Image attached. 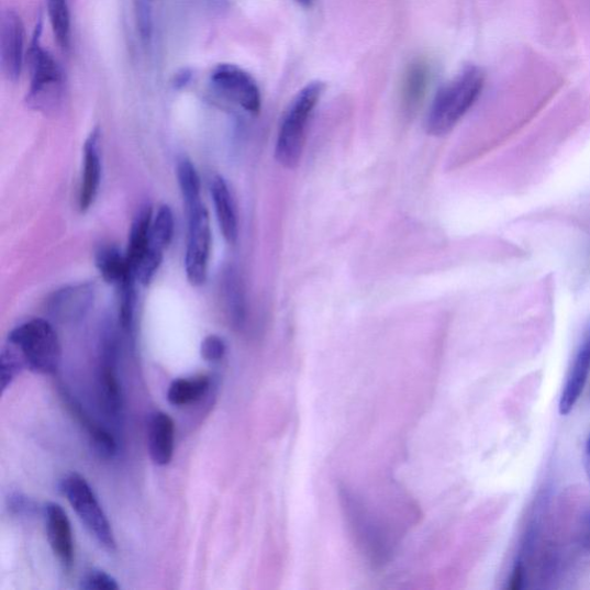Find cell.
<instances>
[{"instance_id": "cell-13", "label": "cell", "mask_w": 590, "mask_h": 590, "mask_svg": "<svg viewBox=\"0 0 590 590\" xmlns=\"http://www.w3.org/2000/svg\"><path fill=\"white\" fill-rule=\"evenodd\" d=\"M176 428L171 416L155 412L148 421V450L152 460L158 466L171 463L175 453Z\"/></svg>"}, {"instance_id": "cell-15", "label": "cell", "mask_w": 590, "mask_h": 590, "mask_svg": "<svg viewBox=\"0 0 590 590\" xmlns=\"http://www.w3.org/2000/svg\"><path fill=\"white\" fill-rule=\"evenodd\" d=\"M210 191L223 237L233 245L238 240L240 223L230 188L222 177H215L211 181Z\"/></svg>"}, {"instance_id": "cell-5", "label": "cell", "mask_w": 590, "mask_h": 590, "mask_svg": "<svg viewBox=\"0 0 590 590\" xmlns=\"http://www.w3.org/2000/svg\"><path fill=\"white\" fill-rule=\"evenodd\" d=\"M60 491L75 509L80 521L103 547L115 549L114 534L96 492L78 474H70L60 483Z\"/></svg>"}, {"instance_id": "cell-28", "label": "cell", "mask_w": 590, "mask_h": 590, "mask_svg": "<svg viewBox=\"0 0 590 590\" xmlns=\"http://www.w3.org/2000/svg\"><path fill=\"white\" fill-rule=\"evenodd\" d=\"M9 508L18 515H31L34 513L36 505L25 494L14 493L9 499Z\"/></svg>"}, {"instance_id": "cell-24", "label": "cell", "mask_w": 590, "mask_h": 590, "mask_svg": "<svg viewBox=\"0 0 590 590\" xmlns=\"http://www.w3.org/2000/svg\"><path fill=\"white\" fill-rule=\"evenodd\" d=\"M155 2L156 0H133L137 34L145 43L151 42L154 33Z\"/></svg>"}, {"instance_id": "cell-10", "label": "cell", "mask_w": 590, "mask_h": 590, "mask_svg": "<svg viewBox=\"0 0 590 590\" xmlns=\"http://www.w3.org/2000/svg\"><path fill=\"white\" fill-rule=\"evenodd\" d=\"M46 534L54 554L66 571L74 568L75 542L68 516L57 503H48L44 508Z\"/></svg>"}, {"instance_id": "cell-23", "label": "cell", "mask_w": 590, "mask_h": 590, "mask_svg": "<svg viewBox=\"0 0 590 590\" xmlns=\"http://www.w3.org/2000/svg\"><path fill=\"white\" fill-rule=\"evenodd\" d=\"M75 407L77 408L76 414L89 433L93 448L102 458L112 459L118 450L114 437L108 431L99 427L97 423L91 422L80 408Z\"/></svg>"}, {"instance_id": "cell-32", "label": "cell", "mask_w": 590, "mask_h": 590, "mask_svg": "<svg viewBox=\"0 0 590 590\" xmlns=\"http://www.w3.org/2000/svg\"><path fill=\"white\" fill-rule=\"evenodd\" d=\"M296 2L303 8H311L313 4V0H296Z\"/></svg>"}, {"instance_id": "cell-20", "label": "cell", "mask_w": 590, "mask_h": 590, "mask_svg": "<svg viewBox=\"0 0 590 590\" xmlns=\"http://www.w3.org/2000/svg\"><path fill=\"white\" fill-rule=\"evenodd\" d=\"M208 377L200 376L196 379H179L171 383L168 391L169 403L174 407H186L196 403L209 390Z\"/></svg>"}, {"instance_id": "cell-18", "label": "cell", "mask_w": 590, "mask_h": 590, "mask_svg": "<svg viewBox=\"0 0 590 590\" xmlns=\"http://www.w3.org/2000/svg\"><path fill=\"white\" fill-rule=\"evenodd\" d=\"M430 77L426 62L420 59L410 65L403 85V101L409 111L415 110L426 96Z\"/></svg>"}, {"instance_id": "cell-17", "label": "cell", "mask_w": 590, "mask_h": 590, "mask_svg": "<svg viewBox=\"0 0 590 590\" xmlns=\"http://www.w3.org/2000/svg\"><path fill=\"white\" fill-rule=\"evenodd\" d=\"M153 218L152 207L146 205L138 211V214L133 222L126 252L127 261L133 275L136 265L149 247Z\"/></svg>"}, {"instance_id": "cell-31", "label": "cell", "mask_w": 590, "mask_h": 590, "mask_svg": "<svg viewBox=\"0 0 590 590\" xmlns=\"http://www.w3.org/2000/svg\"><path fill=\"white\" fill-rule=\"evenodd\" d=\"M585 468H586V475L588 478V481L590 483V437L586 445V452H585Z\"/></svg>"}, {"instance_id": "cell-19", "label": "cell", "mask_w": 590, "mask_h": 590, "mask_svg": "<svg viewBox=\"0 0 590 590\" xmlns=\"http://www.w3.org/2000/svg\"><path fill=\"white\" fill-rule=\"evenodd\" d=\"M52 30L64 53L73 48V16H70L69 0H46Z\"/></svg>"}, {"instance_id": "cell-16", "label": "cell", "mask_w": 590, "mask_h": 590, "mask_svg": "<svg viewBox=\"0 0 590 590\" xmlns=\"http://www.w3.org/2000/svg\"><path fill=\"white\" fill-rule=\"evenodd\" d=\"M97 267L103 279L116 288L127 281H136L126 254L113 246L102 247L97 254Z\"/></svg>"}, {"instance_id": "cell-12", "label": "cell", "mask_w": 590, "mask_h": 590, "mask_svg": "<svg viewBox=\"0 0 590 590\" xmlns=\"http://www.w3.org/2000/svg\"><path fill=\"white\" fill-rule=\"evenodd\" d=\"M99 380L100 397L105 413L113 420L121 419L124 400L122 388L116 377L115 350L112 341L104 346Z\"/></svg>"}, {"instance_id": "cell-30", "label": "cell", "mask_w": 590, "mask_h": 590, "mask_svg": "<svg viewBox=\"0 0 590 590\" xmlns=\"http://www.w3.org/2000/svg\"><path fill=\"white\" fill-rule=\"evenodd\" d=\"M581 542L585 548L590 550V511L583 519L582 530H581Z\"/></svg>"}, {"instance_id": "cell-3", "label": "cell", "mask_w": 590, "mask_h": 590, "mask_svg": "<svg viewBox=\"0 0 590 590\" xmlns=\"http://www.w3.org/2000/svg\"><path fill=\"white\" fill-rule=\"evenodd\" d=\"M23 367L40 375L57 371L62 347L56 330L48 321L34 319L12 330L8 344Z\"/></svg>"}, {"instance_id": "cell-22", "label": "cell", "mask_w": 590, "mask_h": 590, "mask_svg": "<svg viewBox=\"0 0 590 590\" xmlns=\"http://www.w3.org/2000/svg\"><path fill=\"white\" fill-rule=\"evenodd\" d=\"M175 232V219L169 205H160L153 218L149 244L165 251L172 242Z\"/></svg>"}, {"instance_id": "cell-25", "label": "cell", "mask_w": 590, "mask_h": 590, "mask_svg": "<svg viewBox=\"0 0 590 590\" xmlns=\"http://www.w3.org/2000/svg\"><path fill=\"white\" fill-rule=\"evenodd\" d=\"M25 368L21 364L16 354L5 345L2 349V356H0V386H2L3 393L12 386L15 377L20 371Z\"/></svg>"}, {"instance_id": "cell-2", "label": "cell", "mask_w": 590, "mask_h": 590, "mask_svg": "<svg viewBox=\"0 0 590 590\" xmlns=\"http://www.w3.org/2000/svg\"><path fill=\"white\" fill-rule=\"evenodd\" d=\"M324 89L322 81L304 86L282 115L275 148V157L282 167H298L304 149L307 130Z\"/></svg>"}, {"instance_id": "cell-6", "label": "cell", "mask_w": 590, "mask_h": 590, "mask_svg": "<svg viewBox=\"0 0 590 590\" xmlns=\"http://www.w3.org/2000/svg\"><path fill=\"white\" fill-rule=\"evenodd\" d=\"M188 222L185 270L193 287L204 285L208 276L211 229L208 210L203 203L185 208Z\"/></svg>"}, {"instance_id": "cell-14", "label": "cell", "mask_w": 590, "mask_h": 590, "mask_svg": "<svg viewBox=\"0 0 590 590\" xmlns=\"http://www.w3.org/2000/svg\"><path fill=\"white\" fill-rule=\"evenodd\" d=\"M590 371V335L580 346L574 365L566 379L560 400L559 413L568 415L575 409L586 387Z\"/></svg>"}, {"instance_id": "cell-26", "label": "cell", "mask_w": 590, "mask_h": 590, "mask_svg": "<svg viewBox=\"0 0 590 590\" xmlns=\"http://www.w3.org/2000/svg\"><path fill=\"white\" fill-rule=\"evenodd\" d=\"M81 588L86 590H116L120 589V585L104 571L93 570L82 579Z\"/></svg>"}, {"instance_id": "cell-1", "label": "cell", "mask_w": 590, "mask_h": 590, "mask_svg": "<svg viewBox=\"0 0 590 590\" xmlns=\"http://www.w3.org/2000/svg\"><path fill=\"white\" fill-rule=\"evenodd\" d=\"M485 86L479 67H465L450 82L439 89L426 118V130L433 136L450 133L478 101Z\"/></svg>"}, {"instance_id": "cell-27", "label": "cell", "mask_w": 590, "mask_h": 590, "mask_svg": "<svg viewBox=\"0 0 590 590\" xmlns=\"http://www.w3.org/2000/svg\"><path fill=\"white\" fill-rule=\"evenodd\" d=\"M226 345L224 341L211 335L203 339L201 344V356L208 363H219L225 357Z\"/></svg>"}, {"instance_id": "cell-7", "label": "cell", "mask_w": 590, "mask_h": 590, "mask_svg": "<svg viewBox=\"0 0 590 590\" xmlns=\"http://www.w3.org/2000/svg\"><path fill=\"white\" fill-rule=\"evenodd\" d=\"M209 84L222 99L256 114L261 109V91L255 79L238 65L219 64L209 75Z\"/></svg>"}, {"instance_id": "cell-8", "label": "cell", "mask_w": 590, "mask_h": 590, "mask_svg": "<svg viewBox=\"0 0 590 590\" xmlns=\"http://www.w3.org/2000/svg\"><path fill=\"white\" fill-rule=\"evenodd\" d=\"M25 25L12 9L5 10L0 19V64L4 77L16 82L25 64Z\"/></svg>"}, {"instance_id": "cell-9", "label": "cell", "mask_w": 590, "mask_h": 590, "mask_svg": "<svg viewBox=\"0 0 590 590\" xmlns=\"http://www.w3.org/2000/svg\"><path fill=\"white\" fill-rule=\"evenodd\" d=\"M96 294V286L89 282L64 288L49 299L48 312L59 322H77L90 311Z\"/></svg>"}, {"instance_id": "cell-4", "label": "cell", "mask_w": 590, "mask_h": 590, "mask_svg": "<svg viewBox=\"0 0 590 590\" xmlns=\"http://www.w3.org/2000/svg\"><path fill=\"white\" fill-rule=\"evenodd\" d=\"M42 25L38 23L29 52L30 89L27 103L36 111L48 113L57 110L65 92L64 73L49 51L41 42Z\"/></svg>"}, {"instance_id": "cell-21", "label": "cell", "mask_w": 590, "mask_h": 590, "mask_svg": "<svg viewBox=\"0 0 590 590\" xmlns=\"http://www.w3.org/2000/svg\"><path fill=\"white\" fill-rule=\"evenodd\" d=\"M177 176L185 208L202 203L201 181L194 164L186 157L181 158L177 165Z\"/></svg>"}, {"instance_id": "cell-11", "label": "cell", "mask_w": 590, "mask_h": 590, "mask_svg": "<svg viewBox=\"0 0 590 590\" xmlns=\"http://www.w3.org/2000/svg\"><path fill=\"white\" fill-rule=\"evenodd\" d=\"M100 143V130H92L85 144V165L79 196V207L82 212L87 211L96 202L99 194L102 179Z\"/></svg>"}, {"instance_id": "cell-29", "label": "cell", "mask_w": 590, "mask_h": 590, "mask_svg": "<svg viewBox=\"0 0 590 590\" xmlns=\"http://www.w3.org/2000/svg\"><path fill=\"white\" fill-rule=\"evenodd\" d=\"M525 580V569L522 563H517L510 579L509 588L511 590H519L523 588Z\"/></svg>"}]
</instances>
